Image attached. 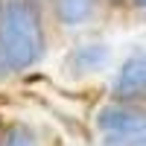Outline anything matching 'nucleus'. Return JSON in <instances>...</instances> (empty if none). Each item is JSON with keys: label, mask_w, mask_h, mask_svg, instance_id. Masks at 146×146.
Segmentation results:
<instances>
[{"label": "nucleus", "mask_w": 146, "mask_h": 146, "mask_svg": "<svg viewBox=\"0 0 146 146\" xmlns=\"http://www.w3.org/2000/svg\"><path fill=\"white\" fill-rule=\"evenodd\" d=\"M102 0H47V21L53 29L76 32L85 29L100 15Z\"/></svg>", "instance_id": "39448f33"}, {"label": "nucleus", "mask_w": 146, "mask_h": 146, "mask_svg": "<svg viewBox=\"0 0 146 146\" xmlns=\"http://www.w3.org/2000/svg\"><path fill=\"white\" fill-rule=\"evenodd\" d=\"M94 129L100 131L102 146H129L146 131V100L143 102H123L108 100L94 114Z\"/></svg>", "instance_id": "f03ea898"}, {"label": "nucleus", "mask_w": 146, "mask_h": 146, "mask_svg": "<svg viewBox=\"0 0 146 146\" xmlns=\"http://www.w3.org/2000/svg\"><path fill=\"white\" fill-rule=\"evenodd\" d=\"M129 9H135V12H146V0H129Z\"/></svg>", "instance_id": "6e6552de"}, {"label": "nucleus", "mask_w": 146, "mask_h": 146, "mask_svg": "<svg viewBox=\"0 0 146 146\" xmlns=\"http://www.w3.org/2000/svg\"><path fill=\"white\" fill-rule=\"evenodd\" d=\"M108 96L123 100V102H143L146 100V47L131 50L117 64L111 85H108Z\"/></svg>", "instance_id": "20e7f679"}, {"label": "nucleus", "mask_w": 146, "mask_h": 146, "mask_svg": "<svg viewBox=\"0 0 146 146\" xmlns=\"http://www.w3.org/2000/svg\"><path fill=\"white\" fill-rule=\"evenodd\" d=\"M0 3H3V0H0Z\"/></svg>", "instance_id": "f8f14e48"}, {"label": "nucleus", "mask_w": 146, "mask_h": 146, "mask_svg": "<svg viewBox=\"0 0 146 146\" xmlns=\"http://www.w3.org/2000/svg\"><path fill=\"white\" fill-rule=\"evenodd\" d=\"M114 58L111 44L102 41V38H85L67 47V53L62 56V76L73 79V82H82V79H91V76H100L102 70H108Z\"/></svg>", "instance_id": "7ed1b4c3"}, {"label": "nucleus", "mask_w": 146, "mask_h": 146, "mask_svg": "<svg viewBox=\"0 0 146 146\" xmlns=\"http://www.w3.org/2000/svg\"><path fill=\"white\" fill-rule=\"evenodd\" d=\"M0 146H44V137L35 123L23 117H3L0 126Z\"/></svg>", "instance_id": "423d86ee"}, {"label": "nucleus", "mask_w": 146, "mask_h": 146, "mask_svg": "<svg viewBox=\"0 0 146 146\" xmlns=\"http://www.w3.org/2000/svg\"><path fill=\"white\" fill-rule=\"evenodd\" d=\"M129 146H146V131H143V135H140L135 143H129Z\"/></svg>", "instance_id": "1a4fd4ad"}, {"label": "nucleus", "mask_w": 146, "mask_h": 146, "mask_svg": "<svg viewBox=\"0 0 146 146\" xmlns=\"http://www.w3.org/2000/svg\"><path fill=\"white\" fill-rule=\"evenodd\" d=\"M3 117H6V114H0V126H3Z\"/></svg>", "instance_id": "9b49d317"}, {"label": "nucleus", "mask_w": 146, "mask_h": 146, "mask_svg": "<svg viewBox=\"0 0 146 146\" xmlns=\"http://www.w3.org/2000/svg\"><path fill=\"white\" fill-rule=\"evenodd\" d=\"M102 6H108V9H129V0H102Z\"/></svg>", "instance_id": "0eeeda50"}, {"label": "nucleus", "mask_w": 146, "mask_h": 146, "mask_svg": "<svg viewBox=\"0 0 146 146\" xmlns=\"http://www.w3.org/2000/svg\"><path fill=\"white\" fill-rule=\"evenodd\" d=\"M47 9L29 0L0 3V82L35 70L50 53Z\"/></svg>", "instance_id": "f257e3e1"}, {"label": "nucleus", "mask_w": 146, "mask_h": 146, "mask_svg": "<svg viewBox=\"0 0 146 146\" xmlns=\"http://www.w3.org/2000/svg\"><path fill=\"white\" fill-rule=\"evenodd\" d=\"M29 3H35V6H41V9H47V0H29Z\"/></svg>", "instance_id": "9d476101"}]
</instances>
